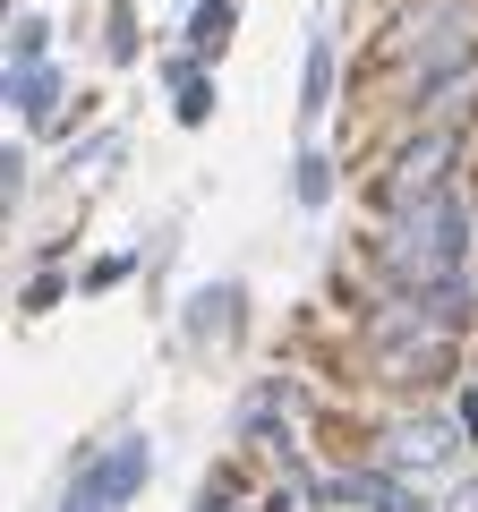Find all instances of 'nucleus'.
<instances>
[{
    "label": "nucleus",
    "mask_w": 478,
    "mask_h": 512,
    "mask_svg": "<svg viewBox=\"0 0 478 512\" xmlns=\"http://www.w3.org/2000/svg\"><path fill=\"white\" fill-rule=\"evenodd\" d=\"M444 512H478V487H461V495H453V504H444Z\"/></svg>",
    "instance_id": "f8f14e48"
},
{
    "label": "nucleus",
    "mask_w": 478,
    "mask_h": 512,
    "mask_svg": "<svg viewBox=\"0 0 478 512\" xmlns=\"http://www.w3.org/2000/svg\"><path fill=\"white\" fill-rule=\"evenodd\" d=\"M325 188H333V163H325V154H308V163H299V197L325 205Z\"/></svg>",
    "instance_id": "9d476101"
},
{
    "label": "nucleus",
    "mask_w": 478,
    "mask_h": 512,
    "mask_svg": "<svg viewBox=\"0 0 478 512\" xmlns=\"http://www.w3.org/2000/svg\"><path fill=\"white\" fill-rule=\"evenodd\" d=\"M9 94H18V111H26V120H52V111H60V77L43 69V60L9 77Z\"/></svg>",
    "instance_id": "423d86ee"
},
{
    "label": "nucleus",
    "mask_w": 478,
    "mask_h": 512,
    "mask_svg": "<svg viewBox=\"0 0 478 512\" xmlns=\"http://www.w3.org/2000/svg\"><path fill=\"white\" fill-rule=\"evenodd\" d=\"M470 26H478V0H427L419 18H402V35H393V60H402L410 86H436V77H453L461 60H470Z\"/></svg>",
    "instance_id": "f257e3e1"
},
{
    "label": "nucleus",
    "mask_w": 478,
    "mask_h": 512,
    "mask_svg": "<svg viewBox=\"0 0 478 512\" xmlns=\"http://www.w3.org/2000/svg\"><path fill=\"white\" fill-rule=\"evenodd\" d=\"M43 43H52V26H43V18H18V69H35Z\"/></svg>",
    "instance_id": "9b49d317"
},
{
    "label": "nucleus",
    "mask_w": 478,
    "mask_h": 512,
    "mask_svg": "<svg viewBox=\"0 0 478 512\" xmlns=\"http://www.w3.org/2000/svg\"><path fill=\"white\" fill-rule=\"evenodd\" d=\"M444 163H453V137H419V146L402 154V171H393L385 197H393V205H419L427 188H444Z\"/></svg>",
    "instance_id": "7ed1b4c3"
},
{
    "label": "nucleus",
    "mask_w": 478,
    "mask_h": 512,
    "mask_svg": "<svg viewBox=\"0 0 478 512\" xmlns=\"http://www.w3.org/2000/svg\"><path fill=\"white\" fill-rule=\"evenodd\" d=\"M325 495H333V504H368V512H427L419 495H410L402 478H385V470H342Z\"/></svg>",
    "instance_id": "20e7f679"
},
{
    "label": "nucleus",
    "mask_w": 478,
    "mask_h": 512,
    "mask_svg": "<svg viewBox=\"0 0 478 512\" xmlns=\"http://www.w3.org/2000/svg\"><path fill=\"white\" fill-rule=\"evenodd\" d=\"M205 111H214V86H205V77H197V69H188V77H180V120H188V128H197V120H205Z\"/></svg>",
    "instance_id": "1a4fd4ad"
},
{
    "label": "nucleus",
    "mask_w": 478,
    "mask_h": 512,
    "mask_svg": "<svg viewBox=\"0 0 478 512\" xmlns=\"http://www.w3.org/2000/svg\"><path fill=\"white\" fill-rule=\"evenodd\" d=\"M146 470H154V444L146 436H120L103 461H86V478L69 487V512H120L137 487H146Z\"/></svg>",
    "instance_id": "f03ea898"
},
{
    "label": "nucleus",
    "mask_w": 478,
    "mask_h": 512,
    "mask_svg": "<svg viewBox=\"0 0 478 512\" xmlns=\"http://www.w3.org/2000/svg\"><path fill=\"white\" fill-rule=\"evenodd\" d=\"M197 512H231V504H222V495H205V504H197Z\"/></svg>",
    "instance_id": "ddd939ff"
},
{
    "label": "nucleus",
    "mask_w": 478,
    "mask_h": 512,
    "mask_svg": "<svg viewBox=\"0 0 478 512\" xmlns=\"http://www.w3.org/2000/svg\"><path fill=\"white\" fill-rule=\"evenodd\" d=\"M222 35H231V0H205L197 18H188V43L197 52H222Z\"/></svg>",
    "instance_id": "0eeeda50"
},
{
    "label": "nucleus",
    "mask_w": 478,
    "mask_h": 512,
    "mask_svg": "<svg viewBox=\"0 0 478 512\" xmlns=\"http://www.w3.org/2000/svg\"><path fill=\"white\" fill-rule=\"evenodd\" d=\"M444 453H453V427H436V419L393 427V436H385V470H436Z\"/></svg>",
    "instance_id": "39448f33"
},
{
    "label": "nucleus",
    "mask_w": 478,
    "mask_h": 512,
    "mask_svg": "<svg viewBox=\"0 0 478 512\" xmlns=\"http://www.w3.org/2000/svg\"><path fill=\"white\" fill-rule=\"evenodd\" d=\"M325 94H333V43H316L308 52V111H325Z\"/></svg>",
    "instance_id": "6e6552de"
}]
</instances>
